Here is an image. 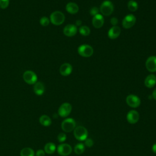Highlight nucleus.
<instances>
[{"mask_svg": "<svg viewBox=\"0 0 156 156\" xmlns=\"http://www.w3.org/2000/svg\"><path fill=\"white\" fill-rule=\"evenodd\" d=\"M63 34L65 35L68 37L74 36L77 32V26L73 24H69L65 26L63 28Z\"/></svg>", "mask_w": 156, "mask_h": 156, "instance_id": "f8f14e48", "label": "nucleus"}, {"mask_svg": "<svg viewBox=\"0 0 156 156\" xmlns=\"http://www.w3.org/2000/svg\"><path fill=\"white\" fill-rule=\"evenodd\" d=\"M34 150L30 147H24L20 152L21 156H34Z\"/></svg>", "mask_w": 156, "mask_h": 156, "instance_id": "4be33fe9", "label": "nucleus"}, {"mask_svg": "<svg viewBox=\"0 0 156 156\" xmlns=\"http://www.w3.org/2000/svg\"><path fill=\"white\" fill-rule=\"evenodd\" d=\"M61 127L63 131L65 132H70L76 127V122L73 118H66L61 124Z\"/></svg>", "mask_w": 156, "mask_h": 156, "instance_id": "39448f33", "label": "nucleus"}, {"mask_svg": "<svg viewBox=\"0 0 156 156\" xmlns=\"http://www.w3.org/2000/svg\"><path fill=\"white\" fill-rule=\"evenodd\" d=\"M128 9L131 12H135L138 8V4L134 0H130L127 3Z\"/></svg>", "mask_w": 156, "mask_h": 156, "instance_id": "5701e85b", "label": "nucleus"}, {"mask_svg": "<svg viewBox=\"0 0 156 156\" xmlns=\"http://www.w3.org/2000/svg\"><path fill=\"white\" fill-rule=\"evenodd\" d=\"M152 98H153L155 100H156V88L154 90V91H153V92H152Z\"/></svg>", "mask_w": 156, "mask_h": 156, "instance_id": "473e14b6", "label": "nucleus"}, {"mask_svg": "<svg viewBox=\"0 0 156 156\" xmlns=\"http://www.w3.org/2000/svg\"><path fill=\"white\" fill-rule=\"evenodd\" d=\"M84 141H85V146H87L88 147H92L93 144H94L93 140L91 139V138H87Z\"/></svg>", "mask_w": 156, "mask_h": 156, "instance_id": "c756f323", "label": "nucleus"}, {"mask_svg": "<svg viewBox=\"0 0 156 156\" xmlns=\"http://www.w3.org/2000/svg\"><path fill=\"white\" fill-rule=\"evenodd\" d=\"M39 122L42 126H45V127L49 126L52 122L51 118L48 115H41L40 117Z\"/></svg>", "mask_w": 156, "mask_h": 156, "instance_id": "aec40b11", "label": "nucleus"}, {"mask_svg": "<svg viewBox=\"0 0 156 156\" xmlns=\"http://www.w3.org/2000/svg\"><path fill=\"white\" fill-rule=\"evenodd\" d=\"M79 32L83 36H88L90 34V29L87 26H82L79 29Z\"/></svg>", "mask_w": 156, "mask_h": 156, "instance_id": "b1692460", "label": "nucleus"}, {"mask_svg": "<svg viewBox=\"0 0 156 156\" xmlns=\"http://www.w3.org/2000/svg\"><path fill=\"white\" fill-rule=\"evenodd\" d=\"M56 149V146L53 143H48L44 147V151L48 154H53Z\"/></svg>", "mask_w": 156, "mask_h": 156, "instance_id": "412c9836", "label": "nucleus"}, {"mask_svg": "<svg viewBox=\"0 0 156 156\" xmlns=\"http://www.w3.org/2000/svg\"><path fill=\"white\" fill-rule=\"evenodd\" d=\"M66 10L68 13L70 14H76L79 11V7L78 5L73 2H69L66 5Z\"/></svg>", "mask_w": 156, "mask_h": 156, "instance_id": "a211bd4d", "label": "nucleus"}, {"mask_svg": "<svg viewBox=\"0 0 156 156\" xmlns=\"http://www.w3.org/2000/svg\"><path fill=\"white\" fill-rule=\"evenodd\" d=\"M110 23L112 24V25H113V26H116L117 24L118 23V20L117 18L116 17H112L110 19Z\"/></svg>", "mask_w": 156, "mask_h": 156, "instance_id": "7c9ffc66", "label": "nucleus"}, {"mask_svg": "<svg viewBox=\"0 0 156 156\" xmlns=\"http://www.w3.org/2000/svg\"><path fill=\"white\" fill-rule=\"evenodd\" d=\"M34 93L38 96H41L44 92V85L41 82H37L33 88Z\"/></svg>", "mask_w": 156, "mask_h": 156, "instance_id": "6ab92c4d", "label": "nucleus"}, {"mask_svg": "<svg viewBox=\"0 0 156 156\" xmlns=\"http://www.w3.org/2000/svg\"><path fill=\"white\" fill-rule=\"evenodd\" d=\"M92 24L93 26L96 29L102 27L104 24V18L103 15H102L101 13H99L94 16L92 19Z\"/></svg>", "mask_w": 156, "mask_h": 156, "instance_id": "ddd939ff", "label": "nucleus"}, {"mask_svg": "<svg viewBox=\"0 0 156 156\" xmlns=\"http://www.w3.org/2000/svg\"><path fill=\"white\" fill-rule=\"evenodd\" d=\"M156 84V76L154 74L148 75L144 80V85L146 87L151 88Z\"/></svg>", "mask_w": 156, "mask_h": 156, "instance_id": "f3484780", "label": "nucleus"}, {"mask_svg": "<svg viewBox=\"0 0 156 156\" xmlns=\"http://www.w3.org/2000/svg\"><path fill=\"white\" fill-rule=\"evenodd\" d=\"M99 9L97 7H93L92 8H91V9L90 10V14L94 16L98 14H99Z\"/></svg>", "mask_w": 156, "mask_h": 156, "instance_id": "cd10ccee", "label": "nucleus"}, {"mask_svg": "<svg viewBox=\"0 0 156 156\" xmlns=\"http://www.w3.org/2000/svg\"><path fill=\"white\" fill-rule=\"evenodd\" d=\"M74 152L77 154L80 155L82 154L85 151V146L84 144L82 143H78L74 147Z\"/></svg>", "mask_w": 156, "mask_h": 156, "instance_id": "393cba45", "label": "nucleus"}, {"mask_svg": "<svg viewBox=\"0 0 156 156\" xmlns=\"http://www.w3.org/2000/svg\"><path fill=\"white\" fill-rule=\"evenodd\" d=\"M140 115L136 110H130L127 115V120L130 124H135L139 120Z\"/></svg>", "mask_w": 156, "mask_h": 156, "instance_id": "2eb2a0df", "label": "nucleus"}, {"mask_svg": "<svg viewBox=\"0 0 156 156\" xmlns=\"http://www.w3.org/2000/svg\"><path fill=\"white\" fill-rule=\"evenodd\" d=\"M114 10L113 3L109 0L104 1L101 4L99 11L103 16H110Z\"/></svg>", "mask_w": 156, "mask_h": 156, "instance_id": "f257e3e1", "label": "nucleus"}, {"mask_svg": "<svg viewBox=\"0 0 156 156\" xmlns=\"http://www.w3.org/2000/svg\"><path fill=\"white\" fill-rule=\"evenodd\" d=\"M50 23V20L47 16H43L40 20V23L43 26H47Z\"/></svg>", "mask_w": 156, "mask_h": 156, "instance_id": "a878e982", "label": "nucleus"}, {"mask_svg": "<svg viewBox=\"0 0 156 156\" xmlns=\"http://www.w3.org/2000/svg\"><path fill=\"white\" fill-rule=\"evenodd\" d=\"M66 139V135L65 133H60L58 135H57V140L60 143H62L63 141H65Z\"/></svg>", "mask_w": 156, "mask_h": 156, "instance_id": "c85d7f7f", "label": "nucleus"}, {"mask_svg": "<svg viewBox=\"0 0 156 156\" xmlns=\"http://www.w3.org/2000/svg\"><path fill=\"white\" fill-rule=\"evenodd\" d=\"M121 34V29L117 26H112L108 31V37L110 39L117 38Z\"/></svg>", "mask_w": 156, "mask_h": 156, "instance_id": "dca6fc26", "label": "nucleus"}, {"mask_svg": "<svg viewBox=\"0 0 156 156\" xmlns=\"http://www.w3.org/2000/svg\"><path fill=\"white\" fill-rule=\"evenodd\" d=\"M81 24H82V21L81 20H76V26H80L81 25Z\"/></svg>", "mask_w": 156, "mask_h": 156, "instance_id": "72a5a7b5", "label": "nucleus"}, {"mask_svg": "<svg viewBox=\"0 0 156 156\" xmlns=\"http://www.w3.org/2000/svg\"><path fill=\"white\" fill-rule=\"evenodd\" d=\"M77 52L83 57H90L93 54V48L89 44H83L78 47Z\"/></svg>", "mask_w": 156, "mask_h": 156, "instance_id": "7ed1b4c3", "label": "nucleus"}, {"mask_svg": "<svg viewBox=\"0 0 156 156\" xmlns=\"http://www.w3.org/2000/svg\"><path fill=\"white\" fill-rule=\"evenodd\" d=\"M146 68L151 73L156 72V56L152 55L149 57L146 61Z\"/></svg>", "mask_w": 156, "mask_h": 156, "instance_id": "9b49d317", "label": "nucleus"}, {"mask_svg": "<svg viewBox=\"0 0 156 156\" xmlns=\"http://www.w3.org/2000/svg\"><path fill=\"white\" fill-rule=\"evenodd\" d=\"M72 110V106L68 102L63 103L58 108V113L60 116L65 118L68 116Z\"/></svg>", "mask_w": 156, "mask_h": 156, "instance_id": "6e6552de", "label": "nucleus"}, {"mask_svg": "<svg viewBox=\"0 0 156 156\" xmlns=\"http://www.w3.org/2000/svg\"><path fill=\"white\" fill-rule=\"evenodd\" d=\"M23 78L24 82L28 84H35L37 82V76L32 71L27 70L26 71L23 75Z\"/></svg>", "mask_w": 156, "mask_h": 156, "instance_id": "423d86ee", "label": "nucleus"}, {"mask_svg": "<svg viewBox=\"0 0 156 156\" xmlns=\"http://www.w3.org/2000/svg\"><path fill=\"white\" fill-rule=\"evenodd\" d=\"M136 23V17L133 14L127 15L122 20V25L125 29H130Z\"/></svg>", "mask_w": 156, "mask_h": 156, "instance_id": "0eeeda50", "label": "nucleus"}, {"mask_svg": "<svg viewBox=\"0 0 156 156\" xmlns=\"http://www.w3.org/2000/svg\"><path fill=\"white\" fill-rule=\"evenodd\" d=\"M45 154V152L44 151V150L42 149H38L37 151L36 152V156H44Z\"/></svg>", "mask_w": 156, "mask_h": 156, "instance_id": "2f4dec72", "label": "nucleus"}, {"mask_svg": "<svg viewBox=\"0 0 156 156\" xmlns=\"http://www.w3.org/2000/svg\"><path fill=\"white\" fill-rule=\"evenodd\" d=\"M57 150L59 155L62 156H67L71 153L72 147L68 144L62 143L58 146Z\"/></svg>", "mask_w": 156, "mask_h": 156, "instance_id": "9d476101", "label": "nucleus"}, {"mask_svg": "<svg viewBox=\"0 0 156 156\" xmlns=\"http://www.w3.org/2000/svg\"><path fill=\"white\" fill-rule=\"evenodd\" d=\"M152 152H153L154 153L156 154V143H155V144H153V146H152Z\"/></svg>", "mask_w": 156, "mask_h": 156, "instance_id": "f704fd0d", "label": "nucleus"}, {"mask_svg": "<svg viewBox=\"0 0 156 156\" xmlns=\"http://www.w3.org/2000/svg\"><path fill=\"white\" fill-rule=\"evenodd\" d=\"M126 103L132 108H137L141 104L140 99L136 95L129 94L126 98Z\"/></svg>", "mask_w": 156, "mask_h": 156, "instance_id": "1a4fd4ad", "label": "nucleus"}, {"mask_svg": "<svg viewBox=\"0 0 156 156\" xmlns=\"http://www.w3.org/2000/svg\"><path fill=\"white\" fill-rule=\"evenodd\" d=\"M73 71V67L71 64L68 63H65L62 64L59 69L60 73L63 76H69Z\"/></svg>", "mask_w": 156, "mask_h": 156, "instance_id": "4468645a", "label": "nucleus"}, {"mask_svg": "<svg viewBox=\"0 0 156 156\" xmlns=\"http://www.w3.org/2000/svg\"><path fill=\"white\" fill-rule=\"evenodd\" d=\"M10 0H0V8L2 9H6L9 5Z\"/></svg>", "mask_w": 156, "mask_h": 156, "instance_id": "bb28decb", "label": "nucleus"}, {"mask_svg": "<svg viewBox=\"0 0 156 156\" xmlns=\"http://www.w3.org/2000/svg\"><path fill=\"white\" fill-rule=\"evenodd\" d=\"M50 22L55 26H59L63 23L65 20L64 14L60 11H54L50 15Z\"/></svg>", "mask_w": 156, "mask_h": 156, "instance_id": "f03ea898", "label": "nucleus"}, {"mask_svg": "<svg viewBox=\"0 0 156 156\" xmlns=\"http://www.w3.org/2000/svg\"><path fill=\"white\" fill-rule=\"evenodd\" d=\"M74 137L79 141H84L87 138L88 131L83 126H77L74 129Z\"/></svg>", "mask_w": 156, "mask_h": 156, "instance_id": "20e7f679", "label": "nucleus"}]
</instances>
